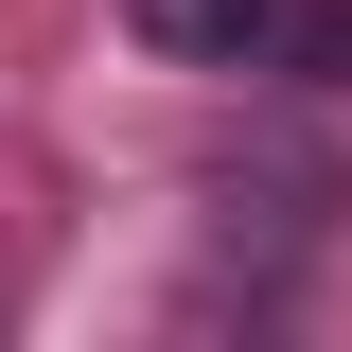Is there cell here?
<instances>
[{"label": "cell", "mask_w": 352, "mask_h": 352, "mask_svg": "<svg viewBox=\"0 0 352 352\" xmlns=\"http://www.w3.org/2000/svg\"><path fill=\"white\" fill-rule=\"evenodd\" d=\"M124 18H141V53H194V71L264 36V0H124Z\"/></svg>", "instance_id": "obj_1"}]
</instances>
